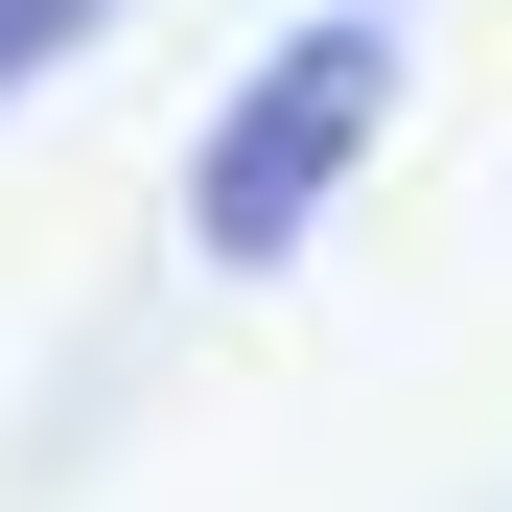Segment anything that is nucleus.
<instances>
[{"mask_svg": "<svg viewBox=\"0 0 512 512\" xmlns=\"http://www.w3.org/2000/svg\"><path fill=\"white\" fill-rule=\"evenodd\" d=\"M373 117H396V24H303L256 94L210 117V163H187V233L233 256V280H280V256L326 233V187L373 163Z\"/></svg>", "mask_w": 512, "mask_h": 512, "instance_id": "1", "label": "nucleus"}, {"mask_svg": "<svg viewBox=\"0 0 512 512\" xmlns=\"http://www.w3.org/2000/svg\"><path fill=\"white\" fill-rule=\"evenodd\" d=\"M94 24H117V0H0V94H24V70H70Z\"/></svg>", "mask_w": 512, "mask_h": 512, "instance_id": "2", "label": "nucleus"}]
</instances>
